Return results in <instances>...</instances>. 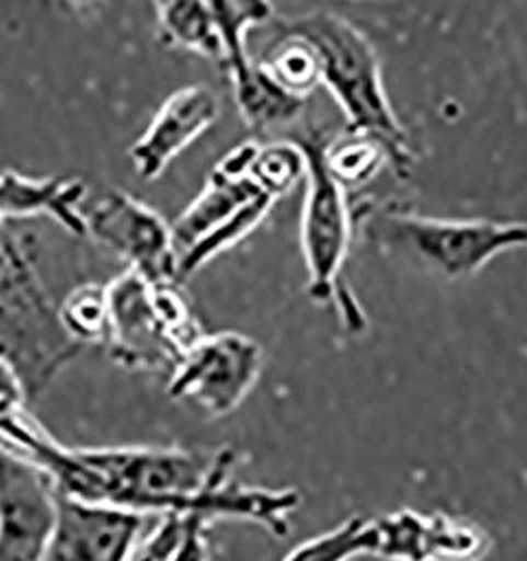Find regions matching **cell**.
<instances>
[{
  "mask_svg": "<svg viewBox=\"0 0 527 561\" xmlns=\"http://www.w3.org/2000/svg\"><path fill=\"white\" fill-rule=\"evenodd\" d=\"M363 237L390 257L442 280L474 277L500 253L527 245L526 222L426 218L399 207H355Z\"/></svg>",
  "mask_w": 527,
  "mask_h": 561,
  "instance_id": "cell-1",
  "label": "cell"
},
{
  "mask_svg": "<svg viewBox=\"0 0 527 561\" xmlns=\"http://www.w3.org/2000/svg\"><path fill=\"white\" fill-rule=\"evenodd\" d=\"M271 28L278 34L300 36L312 45L321 59L323 84L344 114L346 129L378 134L414 161L408 131L399 123L385 91L378 51L362 30L330 11L273 20Z\"/></svg>",
  "mask_w": 527,
  "mask_h": 561,
  "instance_id": "cell-2",
  "label": "cell"
},
{
  "mask_svg": "<svg viewBox=\"0 0 527 561\" xmlns=\"http://www.w3.org/2000/svg\"><path fill=\"white\" fill-rule=\"evenodd\" d=\"M79 351L59 325L26 243L0 220V359L18 369L32 399Z\"/></svg>",
  "mask_w": 527,
  "mask_h": 561,
  "instance_id": "cell-3",
  "label": "cell"
},
{
  "mask_svg": "<svg viewBox=\"0 0 527 561\" xmlns=\"http://www.w3.org/2000/svg\"><path fill=\"white\" fill-rule=\"evenodd\" d=\"M308 154L306 197L300 222V243L308 273V296L317 305H330L346 334H362L367 317L359 300L344 285V264L357 230L355 207L348 193L328 173L319 150V136L300 141Z\"/></svg>",
  "mask_w": 527,
  "mask_h": 561,
  "instance_id": "cell-4",
  "label": "cell"
},
{
  "mask_svg": "<svg viewBox=\"0 0 527 561\" xmlns=\"http://www.w3.org/2000/svg\"><path fill=\"white\" fill-rule=\"evenodd\" d=\"M180 283H150L127 268L106 285L112 362L127 369H173L201 336L195 317L177 289Z\"/></svg>",
  "mask_w": 527,
  "mask_h": 561,
  "instance_id": "cell-5",
  "label": "cell"
},
{
  "mask_svg": "<svg viewBox=\"0 0 527 561\" xmlns=\"http://www.w3.org/2000/svg\"><path fill=\"white\" fill-rule=\"evenodd\" d=\"M262 346L239 332L203 334L169 371L167 394L191 401L207 419H224L241 408L262 374Z\"/></svg>",
  "mask_w": 527,
  "mask_h": 561,
  "instance_id": "cell-6",
  "label": "cell"
},
{
  "mask_svg": "<svg viewBox=\"0 0 527 561\" xmlns=\"http://www.w3.org/2000/svg\"><path fill=\"white\" fill-rule=\"evenodd\" d=\"M87 234L150 283H182L171 226L123 191H111L84 211Z\"/></svg>",
  "mask_w": 527,
  "mask_h": 561,
  "instance_id": "cell-7",
  "label": "cell"
},
{
  "mask_svg": "<svg viewBox=\"0 0 527 561\" xmlns=\"http://www.w3.org/2000/svg\"><path fill=\"white\" fill-rule=\"evenodd\" d=\"M59 513L54 478L0 446V561H43Z\"/></svg>",
  "mask_w": 527,
  "mask_h": 561,
  "instance_id": "cell-8",
  "label": "cell"
},
{
  "mask_svg": "<svg viewBox=\"0 0 527 561\" xmlns=\"http://www.w3.org/2000/svg\"><path fill=\"white\" fill-rule=\"evenodd\" d=\"M234 465V449L216 451L207 479L186 499L180 513L201 517L209 526L218 519H243L277 538H285L291 533L294 513L302 505L300 492L291 488L273 490L243 485L232 479Z\"/></svg>",
  "mask_w": 527,
  "mask_h": 561,
  "instance_id": "cell-9",
  "label": "cell"
},
{
  "mask_svg": "<svg viewBox=\"0 0 527 561\" xmlns=\"http://www.w3.org/2000/svg\"><path fill=\"white\" fill-rule=\"evenodd\" d=\"M146 517L121 506L93 505L59 492V513L43 561H127Z\"/></svg>",
  "mask_w": 527,
  "mask_h": 561,
  "instance_id": "cell-10",
  "label": "cell"
},
{
  "mask_svg": "<svg viewBox=\"0 0 527 561\" xmlns=\"http://www.w3.org/2000/svg\"><path fill=\"white\" fill-rule=\"evenodd\" d=\"M376 558L390 561H479L490 538L479 526L445 513L397 511L376 519Z\"/></svg>",
  "mask_w": 527,
  "mask_h": 561,
  "instance_id": "cell-11",
  "label": "cell"
},
{
  "mask_svg": "<svg viewBox=\"0 0 527 561\" xmlns=\"http://www.w3.org/2000/svg\"><path fill=\"white\" fill-rule=\"evenodd\" d=\"M220 118V98L207 84H188L171 93L152 116L146 131L129 148L136 175L152 182L163 175L193 141Z\"/></svg>",
  "mask_w": 527,
  "mask_h": 561,
  "instance_id": "cell-12",
  "label": "cell"
},
{
  "mask_svg": "<svg viewBox=\"0 0 527 561\" xmlns=\"http://www.w3.org/2000/svg\"><path fill=\"white\" fill-rule=\"evenodd\" d=\"M87 184L77 178H28L18 171L0 173V220L47 216L70 234L87 237L84 211Z\"/></svg>",
  "mask_w": 527,
  "mask_h": 561,
  "instance_id": "cell-13",
  "label": "cell"
},
{
  "mask_svg": "<svg viewBox=\"0 0 527 561\" xmlns=\"http://www.w3.org/2000/svg\"><path fill=\"white\" fill-rule=\"evenodd\" d=\"M319 150L328 173L346 193L367 186L385 168L405 178L414 165L389 140L369 131L344 129L332 138L319 136Z\"/></svg>",
  "mask_w": 527,
  "mask_h": 561,
  "instance_id": "cell-14",
  "label": "cell"
},
{
  "mask_svg": "<svg viewBox=\"0 0 527 561\" xmlns=\"http://www.w3.org/2000/svg\"><path fill=\"white\" fill-rule=\"evenodd\" d=\"M260 195L264 193L250 178L230 175L220 168L211 169L201 195L171 225L177 255L182 257L203 237L214 232Z\"/></svg>",
  "mask_w": 527,
  "mask_h": 561,
  "instance_id": "cell-15",
  "label": "cell"
},
{
  "mask_svg": "<svg viewBox=\"0 0 527 561\" xmlns=\"http://www.w3.org/2000/svg\"><path fill=\"white\" fill-rule=\"evenodd\" d=\"M157 13L159 38L165 47L193 51L216 66H226L220 28L205 0H150Z\"/></svg>",
  "mask_w": 527,
  "mask_h": 561,
  "instance_id": "cell-16",
  "label": "cell"
},
{
  "mask_svg": "<svg viewBox=\"0 0 527 561\" xmlns=\"http://www.w3.org/2000/svg\"><path fill=\"white\" fill-rule=\"evenodd\" d=\"M232 91L241 118L257 131H271L291 125L306 106L305 100L283 91L255 61V57L250 72L243 79L232 81Z\"/></svg>",
  "mask_w": 527,
  "mask_h": 561,
  "instance_id": "cell-17",
  "label": "cell"
},
{
  "mask_svg": "<svg viewBox=\"0 0 527 561\" xmlns=\"http://www.w3.org/2000/svg\"><path fill=\"white\" fill-rule=\"evenodd\" d=\"M226 47V66L230 83L243 79L253 68V57L248 51L250 32L257 26H268L275 20L271 0H205Z\"/></svg>",
  "mask_w": 527,
  "mask_h": 561,
  "instance_id": "cell-18",
  "label": "cell"
},
{
  "mask_svg": "<svg viewBox=\"0 0 527 561\" xmlns=\"http://www.w3.org/2000/svg\"><path fill=\"white\" fill-rule=\"evenodd\" d=\"M255 61L266 70L275 83L298 100H308L319 84H323L321 59L300 36L273 32L271 43Z\"/></svg>",
  "mask_w": 527,
  "mask_h": 561,
  "instance_id": "cell-19",
  "label": "cell"
},
{
  "mask_svg": "<svg viewBox=\"0 0 527 561\" xmlns=\"http://www.w3.org/2000/svg\"><path fill=\"white\" fill-rule=\"evenodd\" d=\"M57 319L64 334L77 346L106 344L111 332V309L106 285L83 283L66 294L57 305Z\"/></svg>",
  "mask_w": 527,
  "mask_h": 561,
  "instance_id": "cell-20",
  "label": "cell"
},
{
  "mask_svg": "<svg viewBox=\"0 0 527 561\" xmlns=\"http://www.w3.org/2000/svg\"><path fill=\"white\" fill-rule=\"evenodd\" d=\"M376 519L355 515L328 533L302 540L280 561H353L363 556H376Z\"/></svg>",
  "mask_w": 527,
  "mask_h": 561,
  "instance_id": "cell-21",
  "label": "cell"
},
{
  "mask_svg": "<svg viewBox=\"0 0 527 561\" xmlns=\"http://www.w3.org/2000/svg\"><path fill=\"white\" fill-rule=\"evenodd\" d=\"M277 198L271 195H260L248 203L243 209H239L230 220L218 226L214 232L203 237L188 252L180 257V280L195 275L198 268H203L207 262H211L216 255L234 248L239 241H243L257 226L264 222L268 211Z\"/></svg>",
  "mask_w": 527,
  "mask_h": 561,
  "instance_id": "cell-22",
  "label": "cell"
},
{
  "mask_svg": "<svg viewBox=\"0 0 527 561\" xmlns=\"http://www.w3.org/2000/svg\"><path fill=\"white\" fill-rule=\"evenodd\" d=\"M308 154L300 141L260 144L250 165V180L266 195L280 198L308 175Z\"/></svg>",
  "mask_w": 527,
  "mask_h": 561,
  "instance_id": "cell-23",
  "label": "cell"
},
{
  "mask_svg": "<svg viewBox=\"0 0 527 561\" xmlns=\"http://www.w3.org/2000/svg\"><path fill=\"white\" fill-rule=\"evenodd\" d=\"M157 524L146 533L139 534L131 556L127 561H171L188 526V515L184 513H163L154 515Z\"/></svg>",
  "mask_w": 527,
  "mask_h": 561,
  "instance_id": "cell-24",
  "label": "cell"
},
{
  "mask_svg": "<svg viewBox=\"0 0 527 561\" xmlns=\"http://www.w3.org/2000/svg\"><path fill=\"white\" fill-rule=\"evenodd\" d=\"M207 528L209 524H205L201 517L188 515L186 533L171 561H209Z\"/></svg>",
  "mask_w": 527,
  "mask_h": 561,
  "instance_id": "cell-25",
  "label": "cell"
}]
</instances>
